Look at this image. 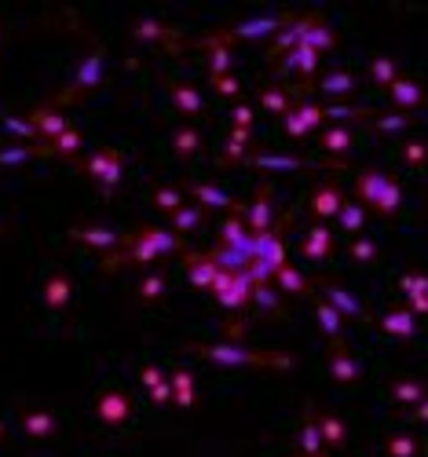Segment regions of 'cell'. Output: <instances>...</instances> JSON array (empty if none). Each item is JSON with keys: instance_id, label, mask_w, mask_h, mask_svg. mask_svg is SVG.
I'll list each match as a JSON object with an SVG mask.
<instances>
[{"instance_id": "1", "label": "cell", "mask_w": 428, "mask_h": 457, "mask_svg": "<svg viewBox=\"0 0 428 457\" xmlns=\"http://www.w3.org/2000/svg\"><path fill=\"white\" fill-rule=\"evenodd\" d=\"M121 253L117 256H106L103 260V267H121V264H154L162 253H172V249H180V234L176 231H169V227H143L139 234H129V238H121Z\"/></svg>"}, {"instance_id": "2", "label": "cell", "mask_w": 428, "mask_h": 457, "mask_svg": "<svg viewBox=\"0 0 428 457\" xmlns=\"http://www.w3.org/2000/svg\"><path fill=\"white\" fill-rule=\"evenodd\" d=\"M194 351L220 366H297V358L285 351H252V348H238V344H201Z\"/></svg>"}, {"instance_id": "3", "label": "cell", "mask_w": 428, "mask_h": 457, "mask_svg": "<svg viewBox=\"0 0 428 457\" xmlns=\"http://www.w3.org/2000/svg\"><path fill=\"white\" fill-rule=\"evenodd\" d=\"M355 190H359L362 202L377 205L380 212H395V205L403 202V187L395 183V179H388L385 172H362Z\"/></svg>"}, {"instance_id": "4", "label": "cell", "mask_w": 428, "mask_h": 457, "mask_svg": "<svg viewBox=\"0 0 428 457\" xmlns=\"http://www.w3.org/2000/svg\"><path fill=\"white\" fill-rule=\"evenodd\" d=\"M85 169L99 179L103 187H117L121 183V172H124V157L117 150H95L88 161H85Z\"/></svg>"}, {"instance_id": "5", "label": "cell", "mask_w": 428, "mask_h": 457, "mask_svg": "<svg viewBox=\"0 0 428 457\" xmlns=\"http://www.w3.org/2000/svg\"><path fill=\"white\" fill-rule=\"evenodd\" d=\"M326 118H322V106H315V103H300V106H290L282 113V128L290 136H304L311 132V128H319Z\"/></svg>"}, {"instance_id": "6", "label": "cell", "mask_w": 428, "mask_h": 457, "mask_svg": "<svg viewBox=\"0 0 428 457\" xmlns=\"http://www.w3.org/2000/svg\"><path fill=\"white\" fill-rule=\"evenodd\" d=\"M129 414H132V402H129V395H121V391H106L99 399V421L103 424H124Z\"/></svg>"}, {"instance_id": "7", "label": "cell", "mask_w": 428, "mask_h": 457, "mask_svg": "<svg viewBox=\"0 0 428 457\" xmlns=\"http://www.w3.org/2000/svg\"><path fill=\"white\" fill-rule=\"evenodd\" d=\"M344 205V194H341V187L337 183H322L319 190L311 194V212L319 220H326V216H337V209Z\"/></svg>"}, {"instance_id": "8", "label": "cell", "mask_w": 428, "mask_h": 457, "mask_svg": "<svg viewBox=\"0 0 428 457\" xmlns=\"http://www.w3.org/2000/svg\"><path fill=\"white\" fill-rule=\"evenodd\" d=\"M103 70H106V59H103V55H88V59L81 62V66H77V77H73V85H70V95L88 92L92 85H99Z\"/></svg>"}, {"instance_id": "9", "label": "cell", "mask_w": 428, "mask_h": 457, "mask_svg": "<svg viewBox=\"0 0 428 457\" xmlns=\"http://www.w3.org/2000/svg\"><path fill=\"white\" fill-rule=\"evenodd\" d=\"M187 190L190 194H194V198H198V205H205V209H234L238 202L234 198H227V194L224 190H220V187H213V183H198V179H190V183H187Z\"/></svg>"}, {"instance_id": "10", "label": "cell", "mask_w": 428, "mask_h": 457, "mask_svg": "<svg viewBox=\"0 0 428 457\" xmlns=\"http://www.w3.org/2000/svg\"><path fill=\"white\" fill-rule=\"evenodd\" d=\"M183 260H187V274H190V282L194 286H213V279H216V264L209 260V253H183Z\"/></svg>"}, {"instance_id": "11", "label": "cell", "mask_w": 428, "mask_h": 457, "mask_svg": "<svg viewBox=\"0 0 428 457\" xmlns=\"http://www.w3.org/2000/svg\"><path fill=\"white\" fill-rule=\"evenodd\" d=\"M282 70H300L304 77H311L315 70H319V52H315V48H308V44H297V48H290V52H285Z\"/></svg>"}, {"instance_id": "12", "label": "cell", "mask_w": 428, "mask_h": 457, "mask_svg": "<svg viewBox=\"0 0 428 457\" xmlns=\"http://www.w3.org/2000/svg\"><path fill=\"white\" fill-rule=\"evenodd\" d=\"M249 165H257V169H308L311 161L304 157H293V154H267V150H252L249 157Z\"/></svg>"}, {"instance_id": "13", "label": "cell", "mask_w": 428, "mask_h": 457, "mask_svg": "<svg viewBox=\"0 0 428 457\" xmlns=\"http://www.w3.org/2000/svg\"><path fill=\"white\" fill-rule=\"evenodd\" d=\"M245 220H249V227H252V234H260V231H267L271 227V202H267V183L260 187V194L252 198V205L245 209Z\"/></svg>"}, {"instance_id": "14", "label": "cell", "mask_w": 428, "mask_h": 457, "mask_svg": "<svg viewBox=\"0 0 428 457\" xmlns=\"http://www.w3.org/2000/svg\"><path fill=\"white\" fill-rule=\"evenodd\" d=\"M73 238L88 241L92 249H106V253L121 246V234H114L110 227H81V231H73Z\"/></svg>"}, {"instance_id": "15", "label": "cell", "mask_w": 428, "mask_h": 457, "mask_svg": "<svg viewBox=\"0 0 428 457\" xmlns=\"http://www.w3.org/2000/svg\"><path fill=\"white\" fill-rule=\"evenodd\" d=\"M143 377V384H147V391H150V399L157 402V406H165L169 399H172V391H169V373H162L157 366H147L139 373Z\"/></svg>"}, {"instance_id": "16", "label": "cell", "mask_w": 428, "mask_h": 457, "mask_svg": "<svg viewBox=\"0 0 428 457\" xmlns=\"http://www.w3.org/2000/svg\"><path fill=\"white\" fill-rule=\"evenodd\" d=\"M322 293H326L322 300H326V304L333 307V311H341V315H352V318H355V315H362V304H359V300H355V297H352V293H348V289L326 286Z\"/></svg>"}, {"instance_id": "17", "label": "cell", "mask_w": 428, "mask_h": 457, "mask_svg": "<svg viewBox=\"0 0 428 457\" xmlns=\"http://www.w3.org/2000/svg\"><path fill=\"white\" fill-rule=\"evenodd\" d=\"M169 391H172V402L176 406H190L194 402V377H190L187 370H176L169 377Z\"/></svg>"}, {"instance_id": "18", "label": "cell", "mask_w": 428, "mask_h": 457, "mask_svg": "<svg viewBox=\"0 0 428 457\" xmlns=\"http://www.w3.org/2000/svg\"><path fill=\"white\" fill-rule=\"evenodd\" d=\"M44 300H48V307H66L70 304V279L66 274H52V279H48Z\"/></svg>"}, {"instance_id": "19", "label": "cell", "mask_w": 428, "mask_h": 457, "mask_svg": "<svg viewBox=\"0 0 428 457\" xmlns=\"http://www.w3.org/2000/svg\"><path fill=\"white\" fill-rule=\"evenodd\" d=\"M329 366H333V377H337V381H355V377H359V363H355V358L348 355L344 348H333Z\"/></svg>"}, {"instance_id": "20", "label": "cell", "mask_w": 428, "mask_h": 457, "mask_svg": "<svg viewBox=\"0 0 428 457\" xmlns=\"http://www.w3.org/2000/svg\"><path fill=\"white\" fill-rule=\"evenodd\" d=\"M315 428H319V435H322V443H329V447H344V424L337 421V417H329V414H319V421H315Z\"/></svg>"}, {"instance_id": "21", "label": "cell", "mask_w": 428, "mask_h": 457, "mask_svg": "<svg viewBox=\"0 0 428 457\" xmlns=\"http://www.w3.org/2000/svg\"><path fill=\"white\" fill-rule=\"evenodd\" d=\"M172 99H176V106L183 113H201L205 110V99L198 95V88H190V85H172Z\"/></svg>"}, {"instance_id": "22", "label": "cell", "mask_w": 428, "mask_h": 457, "mask_svg": "<svg viewBox=\"0 0 428 457\" xmlns=\"http://www.w3.org/2000/svg\"><path fill=\"white\" fill-rule=\"evenodd\" d=\"M319 88H322L326 95H348V92L355 88V77L344 73V70H333V73H326V77L319 80Z\"/></svg>"}, {"instance_id": "23", "label": "cell", "mask_w": 428, "mask_h": 457, "mask_svg": "<svg viewBox=\"0 0 428 457\" xmlns=\"http://www.w3.org/2000/svg\"><path fill=\"white\" fill-rule=\"evenodd\" d=\"M322 146L329 154H348V146H352V132H348L344 125H333L322 132Z\"/></svg>"}, {"instance_id": "24", "label": "cell", "mask_w": 428, "mask_h": 457, "mask_svg": "<svg viewBox=\"0 0 428 457\" xmlns=\"http://www.w3.org/2000/svg\"><path fill=\"white\" fill-rule=\"evenodd\" d=\"M380 325H385L392 337H410L414 333V315L410 311H388L385 318H380Z\"/></svg>"}, {"instance_id": "25", "label": "cell", "mask_w": 428, "mask_h": 457, "mask_svg": "<svg viewBox=\"0 0 428 457\" xmlns=\"http://www.w3.org/2000/svg\"><path fill=\"white\" fill-rule=\"evenodd\" d=\"M326 253H329V231H326V227H311V234L304 238V256L322 260Z\"/></svg>"}, {"instance_id": "26", "label": "cell", "mask_w": 428, "mask_h": 457, "mask_svg": "<svg viewBox=\"0 0 428 457\" xmlns=\"http://www.w3.org/2000/svg\"><path fill=\"white\" fill-rule=\"evenodd\" d=\"M52 154H62V157H70V154H77L81 150V132H77V128H66V132H59L52 143Z\"/></svg>"}, {"instance_id": "27", "label": "cell", "mask_w": 428, "mask_h": 457, "mask_svg": "<svg viewBox=\"0 0 428 457\" xmlns=\"http://www.w3.org/2000/svg\"><path fill=\"white\" fill-rule=\"evenodd\" d=\"M260 99H264V106H267V110L285 113V110L293 106V92H290V85H285V88H264Z\"/></svg>"}, {"instance_id": "28", "label": "cell", "mask_w": 428, "mask_h": 457, "mask_svg": "<svg viewBox=\"0 0 428 457\" xmlns=\"http://www.w3.org/2000/svg\"><path fill=\"white\" fill-rule=\"evenodd\" d=\"M315 315H319L322 330H326L329 337H337V333L344 330V315H341V311H333V307H329L326 300H319V304H315Z\"/></svg>"}, {"instance_id": "29", "label": "cell", "mask_w": 428, "mask_h": 457, "mask_svg": "<svg viewBox=\"0 0 428 457\" xmlns=\"http://www.w3.org/2000/svg\"><path fill=\"white\" fill-rule=\"evenodd\" d=\"M198 223H201V209L198 205H180L176 212H172V227H176V234L180 231H194Z\"/></svg>"}, {"instance_id": "30", "label": "cell", "mask_w": 428, "mask_h": 457, "mask_svg": "<svg viewBox=\"0 0 428 457\" xmlns=\"http://www.w3.org/2000/svg\"><path fill=\"white\" fill-rule=\"evenodd\" d=\"M337 220H341L344 231H359L362 220H366V212H362V205H359V202H344V205L337 209Z\"/></svg>"}, {"instance_id": "31", "label": "cell", "mask_w": 428, "mask_h": 457, "mask_svg": "<svg viewBox=\"0 0 428 457\" xmlns=\"http://www.w3.org/2000/svg\"><path fill=\"white\" fill-rule=\"evenodd\" d=\"M22 428H26L29 435H52L59 424H55L52 414H26V417H22Z\"/></svg>"}, {"instance_id": "32", "label": "cell", "mask_w": 428, "mask_h": 457, "mask_svg": "<svg viewBox=\"0 0 428 457\" xmlns=\"http://www.w3.org/2000/svg\"><path fill=\"white\" fill-rule=\"evenodd\" d=\"M275 279H278V286H282L285 293H304V289H308L304 274H300L297 267H290V264H282V267L275 271Z\"/></svg>"}, {"instance_id": "33", "label": "cell", "mask_w": 428, "mask_h": 457, "mask_svg": "<svg viewBox=\"0 0 428 457\" xmlns=\"http://www.w3.org/2000/svg\"><path fill=\"white\" fill-rule=\"evenodd\" d=\"M249 139H252L249 128H231V136H227V143H224V161L242 157V150H245V143H249Z\"/></svg>"}, {"instance_id": "34", "label": "cell", "mask_w": 428, "mask_h": 457, "mask_svg": "<svg viewBox=\"0 0 428 457\" xmlns=\"http://www.w3.org/2000/svg\"><path fill=\"white\" fill-rule=\"evenodd\" d=\"M176 150H180L183 157H190V154L201 150V132H198V128H180V132H176Z\"/></svg>"}, {"instance_id": "35", "label": "cell", "mask_w": 428, "mask_h": 457, "mask_svg": "<svg viewBox=\"0 0 428 457\" xmlns=\"http://www.w3.org/2000/svg\"><path fill=\"white\" fill-rule=\"evenodd\" d=\"M392 99L399 103V106H414L418 103V85H414V80H399V77H395L392 80Z\"/></svg>"}, {"instance_id": "36", "label": "cell", "mask_w": 428, "mask_h": 457, "mask_svg": "<svg viewBox=\"0 0 428 457\" xmlns=\"http://www.w3.org/2000/svg\"><path fill=\"white\" fill-rule=\"evenodd\" d=\"M231 48H209V73L213 77H224V73H231Z\"/></svg>"}, {"instance_id": "37", "label": "cell", "mask_w": 428, "mask_h": 457, "mask_svg": "<svg viewBox=\"0 0 428 457\" xmlns=\"http://www.w3.org/2000/svg\"><path fill=\"white\" fill-rule=\"evenodd\" d=\"M165 286H169V282H165V274H162V271H154V274H147V279L139 282V297H143V300H157V297L165 293Z\"/></svg>"}, {"instance_id": "38", "label": "cell", "mask_w": 428, "mask_h": 457, "mask_svg": "<svg viewBox=\"0 0 428 457\" xmlns=\"http://www.w3.org/2000/svg\"><path fill=\"white\" fill-rule=\"evenodd\" d=\"M41 150H48V146H22V143H15V146H8V150H0V165H15V161H26V157H34Z\"/></svg>"}, {"instance_id": "39", "label": "cell", "mask_w": 428, "mask_h": 457, "mask_svg": "<svg viewBox=\"0 0 428 457\" xmlns=\"http://www.w3.org/2000/svg\"><path fill=\"white\" fill-rule=\"evenodd\" d=\"M136 37H143V41H169L172 29H165L162 22H154V19H143V22H136Z\"/></svg>"}, {"instance_id": "40", "label": "cell", "mask_w": 428, "mask_h": 457, "mask_svg": "<svg viewBox=\"0 0 428 457\" xmlns=\"http://www.w3.org/2000/svg\"><path fill=\"white\" fill-rule=\"evenodd\" d=\"M322 118H333V121H355V118H366V110H359V106H341V103H329V106H322Z\"/></svg>"}, {"instance_id": "41", "label": "cell", "mask_w": 428, "mask_h": 457, "mask_svg": "<svg viewBox=\"0 0 428 457\" xmlns=\"http://www.w3.org/2000/svg\"><path fill=\"white\" fill-rule=\"evenodd\" d=\"M300 450H304L308 457H311V454H322V435H319V428H315V421L308 424L304 432H300Z\"/></svg>"}, {"instance_id": "42", "label": "cell", "mask_w": 428, "mask_h": 457, "mask_svg": "<svg viewBox=\"0 0 428 457\" xmlns=\"http://www.w3.org/2000/svg\"><path fill=\"white\" fill-rule=\"evenodd\" d=\"M154 205L162 209V212H169V216H172V212H176V209L183 205V202H180V190H172V187H162V190L154 194Z\"/></svg>"}, {"instance_id": "43", "label": "cell", "mask_w": 428, "mask_h": 457, "mask_svg": "<svg viewBox=\"0 0 428 457\" xmlns=\"http://www.w3.org/2000/svg\"><path fill=\"white\" fill-rule=\"evenodd\" d=\"M370 77L380 80V85H392V80H395V62L392 59H373L370 62Z\"/></svg>"}, {"instance_id": "44", "label": "cell", "mask_w": 428, "mask_h": 457, "mask_svg": "<svg viewBox=\"0 0 428 457\" xmlns=\"http://www.w3.org/2000/svg\"><path fill=\"white\" fill-rule=\"evenodd\" d=\"M249 300H257V307H260V311H271V307L278 304V297H275V289H271V286H252Z\"/></svg>"}, {"instance_id": "45", "label": "cell", "mask_w": 428, "mask_h": 457, "mask_svg": "<svg viewBox=\"0 0 428 457\" xmlns=\"http://www.w3.org/2000/svg\"><path fill=\"white\" fill-rule=\"evenodd\" d=\"M406 125H410L406 113H380V118H377V128H380V132H403Z\"/></svg>"}, {"instance_id": "46", "label": "cell", "mask_w": 428, "mask_h": 457, "mask_svg": "<svg viewBox=\"0 0 428 457\" xmlns=\"http://www.w3.org/2000/svg\"><path fill=\"white\" fill-rule=\"evenodd\" d=\"M388 454L392 457H410V454H414V435H392Z\"/></svg>"}, {"instance_id": "47", "label": "cell", "mask_w": 428, "mask_h": 457, "mask_svg": "<svg viewBox=\"0 0 428 457\" xmlns=\"http://www.w3.org/2000/svg\"><path fill=\"white\" fill-rule=\"evenodd\" d=\"M4 125H8V132H15V136H37V128H34L29 118H8Z\"/></svg>"}, {"instance_id": "48", "label": "cell", "mask_w": 428, "mask_h": 457, "mask_svg": "<svg viewBox=\"0 0 428 457\" xmlns=\"http://www.w3.org/2000/svg\"><path fill=\"white\" fill-rule=\"evenodd\" d=\"M395 399H399V402H421V388H418L414 381L395 384Z\"/></svg>"}, {"instance_id": "49", "label": "cell", "mask_w": 428, "mask_h": 457, "mask_svg": "<svg viewBox=\"0 0 428 457\" xmlns=\"http://www.w3.org/2000/svg\"><path fill=\"white\" fill-rule=\"evenodd\" d=\"M406 289H410V300H414V311H421L425 307V297H421V274H406V282H403Z\"/></svg>"}, {"instance_id": "50", "label": "cell", "mask_w": 428, "mask_h": 457, "mask_svg": "<svg viewBox=\"0 0 428 457\" xmlns=\"http://www.w3.org/2000/svg\"><path fill=\"white\" fill-rule=\"evenodd\" d=\"M352 256H355V260H373V256H377V246H373L370 238H355Z\"/></svg>"}, {"instance_id": "51", "label": "cell", "mask_w": 428, "mask_h": 457, "mask_svg": "<svg viewBox=\"0 0 428 457\" xmlns=\"http://www.w3.org/2000/svg\"><path fill=\"white\" fill-rule=\"evenodd\" d=\"M213 85H216V92H220V95H238V80H234L231 73H224V77H213Z\"/></svg>"}, {"instance_id": "52", "label": "cell", "mask_w": 428, "mask_h": 457, "mask_svg": "<svg viewBox=\"0 0 428 457\" xmlns=\"http://www.w3.org/2000/svg\"><path fill=\"white\" fill-rule=\"evenodd\" d=\"M252 125V106L249 103H238L234 106V128H249Z\"/></svg>"}, {"instance_id": "53", "label": "cell", "mask_w": 428, "mask_h": 457, "mask_svg": "<svg viewBox=\"0 0 428 457\" xmlns=\"http://www.w3.org/2000/svg\"><path fill=\"white\" fill-rule=\"evenodd\" d=\"M406 161H410V165H418V161H421V143H406Z\"/></svg>"}, {"instance_id": "54", "label": "cell", "mask_w": 428, "mask_h": 457, "mask_svg": "<svg viewBox=\"0 0 428 457\" xmlns=\"http://www.w3.org/2000/svg\"><path fill=\"white\" fill-rule=\"evenodd\" d=\"M311 457H326V454H311Z\"/></svg>"}, {"instance_id": "55", "label": "cell", "mask_w": 428, "mask_h": 457, "mask_svg": "<svg viewBox=\"0 0 428 457\" xmlns=\"http://www.w3.org/2000/svg\"><path fill=\"white\" fill-rule=\"evenodd\" d=\"M0 435H4V428H0Z\"/></svg>"}]
</instances>
